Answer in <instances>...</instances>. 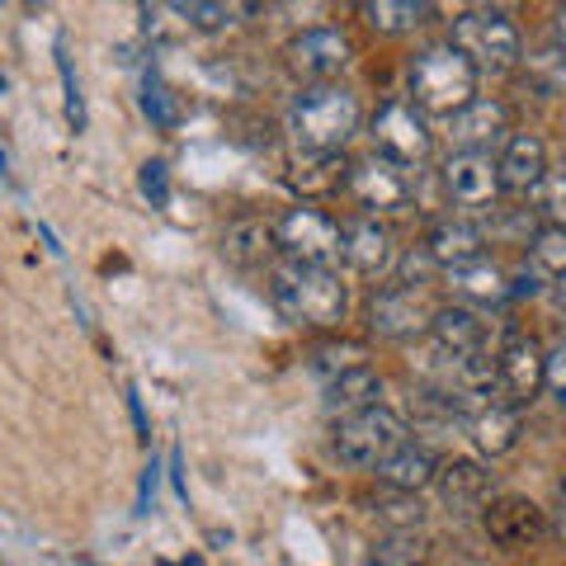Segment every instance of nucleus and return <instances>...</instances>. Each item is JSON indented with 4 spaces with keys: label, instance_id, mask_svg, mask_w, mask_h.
I'll return each instance as SVG.
<instances>
[{
    "label": "nucleus",
    "instance_id": "f8f14e48",
    "mask_svg": "<svg viewBox=\"0 0 566 566\" xmlns=\"http://www.w3.org/2000/svg\"><path fill=\"white\" fill-rule=\"evenodd\" d=\"M340 260L349 264L354 274L382 279L397 264V237H392V227H387L382 218H368V212L349 218L340 227Z\"/></svg>",
    "mask_w": 566,
    "mask_h": 566
},
{
    "label": "nucleus",
    "instance_id": "f03ea898",
    "mask_svg": "<svg viewBox=\"0 0 566 566\" xmlns=\"http://www.w3.org/2000/svg\"><path fill=\"white\" fill-rule=\"evenodd\" d=\"M359 95L349 85H307L289 109V133L297 156H340L345 142L359 133Z\"/></svg>",
    "mask_w": 566,
    "mask_h": 566
},
{
    "label": "nucleus",
    "instance_id": "e433bc0d",
    "mask_svg": "<svg viewBox=\"0 0 566 566\" xmlns=\"http://www.w3.org/2000/svg\"><path fill=\"white\" fill-rule=\"evenodd\" d=\"M553 303L566 312V274H562V279H553Z\"/></svg>",
    "mask_w": 566,
    "mask_h": 566
},
{
    "label": "nucleus",
    "instance_id": "4c0bfd02",
    "mask_svg": "<svg viewBox=\"0 0 566 566\" xmlns=\"http://www.w3.org/2000/svg\"><path fill=\"white\" fill-rule=\"evenodd\" d=\"M180 566H203V557H185V562H180Z\"/></svg>",
    "mask_w": 566,
    "mask_h": 566
},
{
    "label": "nucleus",
    "instance_id": "1a4fd4ad",
    "mask_svg": "<svg viewBox=\"0 0 566 566\" xmlns=\"http://www.w3.org/2000/svg\"><path fill=\"white\" fill-rule=\"evenodd\" d=\"M345 189L354 193V203H359L368 218L401 212V208H411V199H416L411 170L382 161V156H364V161H354L349 175H345Z\"/></svg>",
    "mask_w": 566,
    "mask_h": 566
},
{
    "label": "nucleus",
    "instance_id": "ddd939ff",
    "mask_svg": "<svg viewBox=\"0 0 566 566\" xmlns=\"http://www.w3.org/2000/svg\"><path fill=\"white\" fill-rule=\"evenodd\" d=\"M482 528L495 547H528L553 524H547V510L534 505L528 495H491L482 505Z\"/></svg>",
    "mask_w": 566,
    "mask_h": 566
},
{
    "label": "nucleus",
    "instance_id": "9b49d317",
    "mask_svg": "<svg viewBox=\"0 0 566 566\" xmlns=\"http://www.w3.org/2000/svg\"><path fill=\"white\" fill-rule=\"evenodd\" d=\"M289 71L293 76H303L312 85H331L340 71L349 66L354 57V43H349V33L345 29H303L297 39L289 43Z\"/></svg>",
    "mask_w": 566,
    "mask_h": 566
},
{
    "label": "nucleus",
    "instance_id": "f704fd0d",
    "mask_svg": "<svg viewBox=\"0 0 566 566\" xmlns=\"http://www.w3.org/2000/svg\"><path fill=\"white\" fill-rule=\"evenodd\" d=\"M553 528H557V538L566 547V482L557 486V510H553Z\"/></svg>",
    "mask_w": 566,
    "mask_h": 566
},
{
    "label": "nucleus",
    "instance_id": "2eb2a0df",
    "mask_svg": "<svg viewBox=\"0 0 566 566\" xmlns=\"http://www.w3.org/2000/svg\"><path fill=\"white\" fill-rule=\"evenodd\" d=\"M444 193L458 208H491L501 199V175H495V156L482 151H453L444 161Z\"/></svg>",
    "mask_w": 566,
    "mask_h": 566
},
{
    "label": "nucleus",
    "instance_id": "a211bd4d",
    "mask_svg": "<svg viewBox=\"0 0 566 566\" xmlns=\"http://www.w3.org/2000/svg\"><path fill=\"white\" fill-rule=\"evenodd\" d=\"M434 491H439V501H444L453 515H476V510L495 495L491 491V472L482 463H472V458H449V463H439Z\"/></svg>",
    "mask_w": 566,
    "mask_h": 566
},
{
    "label": "nucleus",
    "instance_id": "423d86ee",
    "mask_svg": "<svg viewBox=\"0 0 566 566\" xmlns=\"http://www.w3.org/2000/svg\"><path fill=\"white\" fill-rule=\"evenodd\" d=\"M274 245H279V255L293 264L331 270V264L340 260V222L316 203H297L274 222Z\"/></svg>",
    "mask_w": 566,
    "mask_h": 566
},
{
    "label": "nucleus",
    "instance_id": "39448f33",
    "mask_svg": "<svg viewBox=\"0 0 566 566\" xmlns=\"http://www.w3.org/2000/svg\"><path fill=\"white\" fill-rule=\"evenodd\" d=\"M406 420L392 411V406H368L359 416H345L335 420V453H340V463L349 468H368L374 472L387 453H397L406 444Z\"/></svg>",
    "mask_w": 566,
    "mask_h": 566
},
{
    "label": "nucleus",
    "instance_id": "393cba45",
    "mask_svg": "<svg viewBox=\"0 0 566 566\" xmlns=\"http://www.w3.org/2000/svg\"><path fill=\"white\" fill-rule=\"evenodd\" d=\"M359 14H364V24L378 33H411L430 20V6H424V0H364Z\"/></svg>",
    "mask_w": 566,
    "mask_h": 566
},
{
    "label": "nucleus",
    "instance_id": "c85d7f7f",
    "mask_svg": "<svg viewBox=\"0 0 566 566\" xmlns=\"http://www.w3.org/2000/svg\"><path fill=\"white\" fill-rule=\"evenodd\" d=\"M528 255H534V264L547 279H562L566 274V232H557V227H538L534 241H528Z\"/></svg>",
    "mask_w": 566,
    "mask_h": 566
},
{
    "label": "nucleus",
    "instance_id": "6e6552de",
    "mask_svg": "<svg viewBox=\"0 0 566 566\" xmlns=\"http://www.w3.org/2000/svg\"><path fill=\"white\" fill-rule=\"evenodd\" d=\"M368 137H374V156H382V161H392L401 170L430 161V151H434V133L424 128V114L406 99H387L374 114V123H368Z\"/></svg>",
    "mask_w": 566,
    "mask_h": 566
},
{
    "label": "nucleus",
    "instance_id": "c9c22d12",
    "mask_svg": "<svg viewBox=\"0 0 566 566\" xmlns=\"http://www.w3.org/2000/svg\"><path fill=\"white\" fill-rule=\"evenodd\" d=\"M553 33H557V52L566 57V6L557 10V20H553Z\"/></svg>",
    "mask_w": 566,
    "mask_h": 566
},
{
    "label": "nucleus",
    "instance_id": "20e7f679",
    "mask_svg": "<svg viewBox=\"0 0 566 566\" xmlns=\"http://www.w3.org/2000/svg\"><path fill=\"white\" fill-rule=\"evenodd\" d=\"M449 48L463 52L476 76H505V71H515L524 62L520 24L501 6H476L458 14L449 29Z\"/></svg>",
    "mask_w": 566,
    "mask_h": 566
},
{
    "label": "nucleus",
    "instance_id": "473e14b6",
    "mask_svg": "<svg viewBox=\"0 0 566 566\" xmlns=\"http://www.w3.org/2000/svg\"><path fill=\"white\" fill-rule=\"evenodd\" d=\"M57 66H62V85H66V118L76 123V128H85V104H81V91H76V76H71V62H66V52L57 43Z\"/></svg>",
    "mask_w": 566,
    "mask_h": 566
},
{
    "label": "nucleus",
    "instance_id": "72a5a7b5",
    "mask_svg": "<svg viewBox=\"0 0 566 566\" xmlns=\"http://www.w3.org/2000/svg\"><path fill=\"white\" fill-rule=\"evenodd\" d=\"M156 472H161V468H147V476H142V495H137V510H142V515H147V510H151V495H156Z\"/></svg>",
    "mask_w": 566,
    "mask_h": 566
},
{
    "label": "nucleus",
    "instance_id": "0eeeda50",
    "mask_svg": "<svg viewBox=\"0 0 566 566\" xmlns=\"http://www.w3.org/2000/svg\"><path fill=\"white\" fill-rule=\"evenodd\" d=\"M543 345L528 331H505L501 345L491 349V397L510 406H524L543 392Z\"/></svg>",
    "mask_w": 566,
    "mask_h": 566
},
{
    "label": "nucleus",
    "instance_id": "c756f323",
    "mask_svg": "<svg viewBox=\"0 0 566 566\" xmlns=\"http://www.w3.org/2000/svg\"><path fill=\"white\" fill-rule=\"evenodd\" d=\"M175 14H185V24L189 29H227V24H237V14H245L241 6H199V0H193V6H175Z\"/></svg>",
    "mask_w": 566,
    "mask_h": 566
},
{
    "label": "nucleus",
    "instance_id": "ea45409f",
    "mask_svg": "<svg viewBox=\"0 0 566 566\" xmlns=\"http://www.w3.org/2000/svg\"><path fill=\"white\" fill-rule=\"evenodd\" d=\"M368 566H382V562H368Z\"/></svg>",
    "mask_w": 566,
    "mask_h": 566
},
{
    "label": "nucleus",
    "instance_id": "bb28decb",
    "mask_svg": "<svg viewBox=\"0 0 566 566\" xmlns=\"http://www.w3.org/2000/svg\"><path fill=\"white\" fill-rule=\"evenodd\" d=\"M142 114H147L156 128L170 133V128H180V118H185V104L180 95L170 91V85L156 76V71H147V81H142Z\"/></svg>",
    "mask_w": 566,
    "mask_h": 566
},
{
    "label": "nucleus",
    "instance_id": "f3484780",
    "mask_svg": "<svg viewBox=\"0 0 566 566\" xmlns=\"http://www.w3.org/2000/svg\"><path fill=\"white\" fill-rule=\"evenodd\" d=\"M444 283L449 293L458 297V307H505L510 297V274L501 270L495 260H472V264H458V270H444Z\"/></svg>",
    "mask_w": 566,
    "mask_h": 566
},
{
    "label": "nucleus",
    "instance_id": "aec40b11",
    "mask_svg": "<svg viewBox=\"0 0 566 566\" xmlns=\"http://www.w3.org/2000/svg\"><path fill=\"white\" fill-rule=\"evenodd\" d=\"M430 340H434L439 354H444V364H458V359H468V354L491 349L486 345V322L472 307H439L434 322H430Z\"/></svg>",
    "mask_w": 566,
    "mask_h": 566
},
{
    "label": "nucleus",
    "instance_id": "58836bf2",
    "mask_svg": "<svg viewBox=\"0 0 566 566\" xmlns=\"http://www.w3.org/2000/svg\"><path fill=\"white\" fill-rule=\"evenodd\" d=\"M0 95H6V76H0Z\"/></svg>",
    "mask_w": 566,
    "mask_h": 566
},
{
    "label": "nucleus",
    "instance_id": "b1692460",
    "mask_svg": "<svg viewBox=\"0 0 566 566\" xmlns=\"http://www.w3.org/2000/svg\"><path fill=\"white\" fill-rule=\"evenodd\" d=\"M274 255H279L274 222H264V218H237L222 232V260L237 264V270H260V264H270Z\"/></svg>",
    "mask_w": 566,
    "mask_h": 566
},
{
    "label": "nucleus",
    "instance_id": "412c9836",
    "mask_svg": "<svg viewBox=\"0 0 566 566\" xmlns=\"http://www.w3.org/2000/svg\"><path fill=\"white\" fill-rule=\"evenodd\" d=\"M374 472H378V482H382L387 491H397V495H420L424 486H434L439 458L424 449V444H416V439H406V444H401L397 453H387Z\"/></svg>",
    "mask_w": 566,
    "mask_h": 566
},
{
    "label": "nucleus",
    "instance_id": "6ab92c4d",
    "mask_svg": "<svg viewBox=\"0 0 566 566\" xmlns=\"http://www.w3.org/2000/svg\"><path fill=\"white\" fill-rule=\"evenodd\" d=\"M495 175H501V193H534V185L547 175V147L534 133H510V142L495 156Z\"/></svg>",
    "mask_w": 566,
    "mask_h": 566
},
{
    "label": "nucleus",
    "instance_id": "cd10ccee",
    "mask_svg": "<svg viewBox=\"0 0 566 566\" xmlns=\"http://www.w3.org/2000/svg\"><path fill=\"white\" fill-rule=\"evenodd\" d=\"M528 199H534V208H528V212H534L543 227H557V232H566V170H547Z\"/></svg>",
    "mask_w": 566,
    "mask_h": 566
},
{
    "label": "nucleus",
    "instance_id": "5701e85b",
    "mask_svg": "<svg viewBox=\"0 0 566 566\" xmlns=\"http://www.w3.org/2000/svg\"><path fill=\"white\" fill-rule=\"evenodd\" d=\"M382 401V378H378V368L374 364H359V368H349V374H335L326 382V416L335 420H345V416H359L368 411V406H378Z\"/></svg>",
    "mask_w": 566,
    "mask_h": 566
},
{
    "label": "nucleus",
    "instance_id": "4468645a",
    "mask_svg": "<svg viewBox=\"0 0 566 566\" xmlns=\"http://www.w3.org/2000/svg\"><path fill=\"white\" fill-rule=\"evenodd\" d=\"M449 137L458 151H482L491 156L495 147L510 142V104L495 95H476L468 109H458L449 118Z\"/></svg>",
    "mask_w": 566,
    "mask_h": 566
},
{
    "label": "nucleus",
    "instance_id": "2f4dec72",
    "mask_svg": "<svg viewBox=\"0 0 566 566\" xmlns=\"http://www.w3.org/2000/svg\"><path fill=\"white\" fill-rule=\"evenodd\" d=\"M142 193L151 199V208H166V203H170V175H166V161H147V166H142Z\"/></svg>",
    "mask_w": 566,
    "mask_h": 566
},
{
    "label": "nucleus",
    "instance_id": "7ed1b4c3",
    "mask_svg": "<svg viewBox=\"0 0 566 566\" xmlns=\"http://www.w3.org/2000/svg\"><path fill=\"white\" fill-rule=\"evenodd\" d=\"M476 71L463 52H453L449 43H434L411 57V71H406V91H411V104L420 114H444L453 118L458 109H468L476 99Z\"/></svg>",
    "mask_w": 566,
    "mask_h": 566
},
{
    "label": "nucleus",
    "instance_id": "a878e982",
    "mask_svg": "<svg viewBox=\"0 0 566 566\" xmlns=\"http://www.w3.org/2000/svg\"><path fill=\"white\" fill-rule=\"evenodd\" d=\"M345 175L349 166L340 161V156H297V175H293V185L307 193V199H316V193H331V189H340L345 185ZM303 199V203H307Z\"/></svg>",
    "mask_w": 566,
    "mask_h": 566
},
{
    "label": "nucleus",
    "instance_id": "f257e3e1",
    "mask_svg": "<svg viewBox=\"0 0 566 566\" xmlns=\"http://www.w3.org/2000/svg\"><path fill=\"white\" fill-rule=\"evenodd\" d=\"M270 297L293 326L331 331V326H340L349 316V289L340 283V274L316 270V264L279 260L270 270Z\"/></svg>",
    "mask_w": 566,
    "mask_h": 566
},
{
    "label": "nucleus",
    "instance_id": "7c9ffc66",
    "mask_svg": "<svg viewBox=\"0 0 566 566\" xmlns=\"http://www.w3.org/2000/svg\"><path fill=\"white\" fill-rule=\"evenodd\" d=\"M543 387H547V397L566 411V345L543 354Z\"/></svg>",
    "mask_w": 566,
    "mask_h": 566
},
{
    "label": "nucleus",
    "instance_id": "4be33fe9",
    "mask_svg": "<svg viewBox=\"0 0 566 566\" xmlns=\"http://www.w3.org/2000/svg\"><path fill=\"white\" fill-rule=\"evenodd\" d=\"M482 245H486V232L476 222L444 218V222H434L430 241H424V255L434 260V270H458V264L482 260Z\"/></svg>",
    "mask_w": 566,
    "mask_h": 566
},
{
    "label": "nucleus",
    "instance_id": "9d476101",
    "mask_svg": "<svg viewBox=\"0 0 566 566\" xmlns=\"http://www.w3.org/2000/svg\"><path fill=\"white\" fill-rule=\"evenodd\" d=\"M434 297H430V283H387V289L374 297V331L382 340H411V335H430L434 322Z\"/></svg>",
    "mask_w": 566,
    "mask_h": 566
},
{
    "label": "nucleus",
    "instance_id": "dca6fc26",
    "mask_svg": "<svg viewBox=\"0 0 566 566\" xmlns=\"http://www.w3.org/2000/svg\"><path fill=\"white\" fill-rule=\"evenodd\" d=\"M468 430H472V444L482 449L486 458H501L520 444L524 434V411L520 406H510L501 397H482L468 406Z\"/></svg>",
    "mask_w": 566,
    "mask_h": 566
}]
</instances>
